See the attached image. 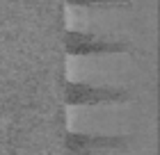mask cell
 Listing matches in <instances>:
<instances>
[{
	"label": "cell",
	"mask_w": 160,
	"mask_h": 155,
	"mask_svg": "<svg viewBox=\"0 0 160 155\" xmlns=\"http://www.w3.org/2000/svg\"><path fill=\"white\" fill-rule=\"evenodd\" d=\"M130 100H133V91L128 87L64 80V103L69 107H110Z\"/></svg>",
	"instance_id": "obj_1"
},
{
	"label": "cell",
	"mask_w": 160,
	"mask_h": 155,
	"mask_svg": "<svg viewBox=\"0 0 160 155\" xmlns=\"http://www.w3.org/2000/svg\"><path fill=\"white\" fill-rule=\"evenodd\" d=\"M64 53L71 57H101V55H126L133 53L130 41L110 39L85 30H67L64 32Z\"/></svg>",
	"instance_id": "obj_2"
},
{
	"label": "cell",
	"mask_w": 160,
	"mask_h": 155,
	"mask_svg": "<svg viewBox=\"0 0 160 155\" xmlns=\"http://www.w3.org/2000/svg\"><path fill=\"white\" fill-rule=\"evenodd\" d=\"M130 144L128 135H101V132H73L64 137L69 153H96V151H126Z\"/></svg>",
	"instance_id": "obj_3"
},
{
	"label": "cell",
	"mask_w": 160,
	"mask_h": 155,
	"mask_svg": "<svg viewBox=\"0 0 160 155\" xmlns=\"http://www.w3.org/2000/svg\"><path fill=\"white\" fill-rule=\"evenodd\" d=\"M69 7L78 9H130L133 0H64Z\"/></svg>",
	"instance_id": "obj_4"
}]
</instances>
